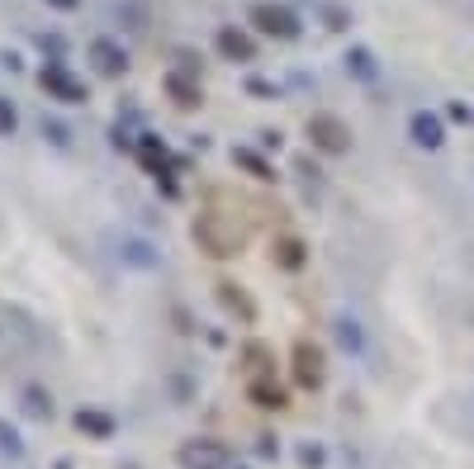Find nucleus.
<instances>
[{
  "instance_id": "nucleus-1",
  "label": "nucleus",
  "mask_w": 474,
  "mask_h": 469,
  "mask_svg": "<svg viewBox=\"0 0 474 469\" xmlns=\"http://www.w3.org/2000/svg\"><path fill=\"white\" fill-rule=\"evenodd\" d=\"M252 29L261 38H280V43H289V38H299V15L289 5H280V0H257L252 5Z\"/></svg>"
},
{
  "instance_id": "nucleus-2",
  "label": "nucleus",
  "mask_w": 474,
  "mask_h": 469,
  "mask_svg": "<svg viewBox=\"0 0 474 469\" xmlns=\"http://www.w3.org/2000/svg\"><path fill=\"white\" fill-rule=\"evenodd\" d=\"M176 465H180V469H228L233 455H228V446L214 441V436H190V441H180Z\"/></svg>"
},
{
  "instance_id": "nucleus-3",
  "label": "nucleus",
  "mask_w": 474,
  "mask_h": 469,
  "mask_svg": "<svg viewBox=\"0 0 474 469\" xmlns=\"http://www.w3.org/2000/svg\"><path fill=\"white\" fill-rule=\"evenodd\" d=\"M289 375H295L299 389H323L328 379V356L318 341H295V351H289Z\"/></svg>"
},
{
  "instance_id": "nucleus-4",
  "label": "nucleus",
  "mask_w": 474,
  "mask_h": 469,
  "mask_svg": "<svg viewBox=\"0 0 474 469\" xmlns=\"http://www.w3.org/2000/svg\"><path fill=\"white\" fill-rule=\"evenodd\" d=\"M309 143H313V152H323V157H342V152H352V129H346L337 114H313Z\"/></svg>"
},
{
  "instance_id": "nucleus-5",
  "label": "nucleus",
  "mask_w": 474,
  "mask_h": 469,
  "mask_svg": "<svg viewBox=\"0 0 474 469\" xmlns=\"http://www.w3.org/2000/svg\"><path fill=\"white\" fill-rule=\"evenodd\" d=\"M38 86H43L52 100H67V105H81V100H86V86H81V81L67 72L62 62H48L43 72H38Z\"/></svg>"
},
{
  "instance_id": "nucleus-6",
  "label": "nucleus",
  "mask_w": 474,
  "mask_h": 469,
  "mask_svg": "<svg viewBox=\"0 0 474 469\" xmlns=\"http://www.w3.org/2000/svg\"><path fill=\"white\" fill-rule=\"evenodd\" d=\"M408 137H413L423 152H441V147H446V123L431 114V109H417V114L408 119Z\"/></svg>"
},
{
  "instance_id": "nucleus-7",
  "label": "nucleus",
  "mask_w": 474,
  "mask_h": 469,
  "mask_svg": "<svg viewBox=\"0 0 474 469\" xmlns=\"http://www.w3.org/2000/svg\"><path fill=\"white\" fill-rule=\"evenodd\" d=\"M91 66H95V72H105V76H123V72H129V52H123L115 38H95V43H91Z\"/></svg>"
},
{
  "instance_id": "nucleus-8",
  "label": "nucleus",
  "mask_w": 474,
  "mask_h": 469,
  "mask_svg": "<svg viewBox=\"0 0 474 469\" xmlns=\"http://www.w3.org/2000/svg\"><path fill=\"white\" fill-rule=\"evenodd\" d=\"M218 52H223L228 62H252V58H257V38L247 34V29L223 24V29H218Z\"/></svg>"
},
{
  "instance_id": "nucleus-9",
  "label": "nucleus",
  "mask_w": 474,
  "mask_h": 469,
  "mask_svg": "<svg viewBox=\"0 0 474 469\" xmlns=\"http://www.w3.org/2000/svg\"><path fill=\"white\" fill-rule=\"evenodd\" d=\"M119 256H123V266H133V270H157L162 266V252L147 238H119Z\"/></svg>"
},
{
  "instance_id": "nucleus-10",
  "label": "nucleus",
  "mask_w": 474,
  "mask_h": 469,
  "mask_svg": "<svg viewBox=\"0 0 474 469\" xmlns=\"http://www.w3.org/2000/svg\"><path fill=\"white\" fill-rule=\"evenodd\" d=\"M271 261L280 270H304V261H309V246H304L299 238H289V232H280V238L271 242Z\"/></svg>"
},
{
  "instance_id": "nucleus-11",
  "label": "nucleus",
  "mask_w": 474,
  "mask_h": 469,
  "mask_svg": "<svg viewBox=\"0 0 474 469\" xmlns=\"http://www.w3.org/2000/svg\"><path fill=\"white\" fill-rule=\"evenodd\" d=\"M72 422H76L81 436H95V441L115 436V418H109V412H100V408H76Z\"/></svg>"
},
{
  "instance_id": "nucleus-12",
  "label": "nucleus",
  "mask_w": 474,
  "mask_h": 469,
  "mask_svg": "<svg viewBox=\"0 0 474 469\" xmlns=\"http://www.w3.org/2000/svg\"><path fill=\"white\" fill-rule=\"evenodd\" d=\"M332 332H337L342 351H352V356L366 351V332H360V323L352 318V313H337V318H332Z\"/></svg>"
},
{
  "instance_id": "nucleus-13",
  "label": "nucleus",
  "mask_w": 474,
  "mask_h": 469,
  "mask_svg": "<svg viewBox=\"0 0 474 469\" xmlns=\"http://www.w3.org/2000/svg\"><path fill=\"white\" fill-rule=\"evenodd\" d=\"M218 299H228V309H233L242 323H257V303H252L247 289H237L233 280H218Z\"/></svg>"
},
{
  "instance_id": "nucleus-14",
  "label": "nucleus",
  "mask_w": 474,
  "mask_h": 469,
  "mask_svg": "<svg viewBox=\"0 0 474 469\" xmlns=\"http://www.w3.org/2000/svg\"><path fill=\"white\" fill-rule=\"evenodd\" d=\"M138 157H143V167H147V171H157L162 181L171 176V157H166V147L157 143V137H143V143H138Z\"/></svg>"
},
{
  "instance_id": "nucleus-15",
  "label": "nucleus",
  "mask_w": 474,
  "mask_h": 469,
  "mask_svg": "<svg viewBox=\"0 0 474 469\" xmlns=\"http://www.w3.org/2000/svg\"><path fill=\"white\" fill-rule=\"evenodd\" d=\"M20 403L29 408V412H34L38 422H48V418H52V398H48V389H43V384H24Z\"/></svg>"
},
{
  "instance_id": "nucleus-16",
  "label": "nucleus",
  "mask_w": 474,
  "mask_h": 469,
  "mask_svg": "<svg viewBox=\"0 0 474 469\" xmlns=\"http://www.w3.org/2000/svg\"><path fill=\"white\" fill-rule=\"evenodd\" d=\"M346 72H352L356 81H375V76H380V62H375L366 48H352V52H346Z\"/></svg>"
},
{
  "instance_id": "nucleus-17",
  "label": "nucleus",
  "mask_w": 474,
  "mask_h": 469,
  "mask_svg": "<svg viewBox=\"0 0 474 469\" xmlns=\"http://www.w3.org/2000/svg\"><path fill=\"white\" fill-rule=\"evenodd\" d=\"M0 460H24V436L0 418Z\"/></svg>"
},
{
  "instance_id": "nucleus-18",
  "label": "nucleus",
  "mask_w": 474,
  "mask_h": 469,
  "mask_svg": "<svg viewBox=\"0 0 474 469\" xmlns=\"http://www.w3.org/2000/svg\"><path fill=\"white\" fill-rule=\"evenodd\" d=\"M247 398H252V403H266V408H280V389L271 384V375L247 384Z\"/></svg>"
},
{
  "instance_id": "nucleus-19",
  "label": "nucleus",
  "mask_w": 474,
  "mask_h": 469,
  "mask_svg": "<svg viewBox=\"0 0 474 469\" xmlns=\"http://www.w3.org/2000/svg\"><path fill=\"white\" fill-rule=\"evenodd\" d=\"M233 161H237V167H242V171L261 176V181H271V167H266V161H261V157H252V147H233Z\"/></svg>"
},
{
  "instance_id": "nucleus-20",
  "label": "nucleus",
  "mask_w": 474,
  "mask_h": 469,
  "mask_svg": "<svg viewBox=\"0 0 474 469\" xmlns=\"http://www.w3.org/2000/svg\"><path fill=\"white\" fill-rule=\"evenodd\" d=\"M166 95L180 100V105H200V90H194V81H186V76H171V81H166Z\"/></svg>"
},
{
  "instance_id": "nucleus-21",
  "label": "nucleus",
  "mask_w": 474,
  "mask_h": 469,
  "mask_svg": "<svg viewBox=\"0 0 474 469\" xmlns=\"http://www.w3.org/2000/svg\"><path fill=\"white\" fill-rule=\"evenodd\" d=\"M242 361H247V370H252L257 379H266V375H271V356H266V347H257V341H252V347H247V356H242Z\"/></svg>"
},
{
  "instance_id": "nucleus-22",
  "label": "nucleus",
  "mask_w": 474,
  "mask_h": 469,
  "mask_svg": "<svg viewBox=\"0 0 474 469\" xmlns=\"http://www.w3.org/2000/svg\"><path fill=\"white\" fill-rule=\"evenodd\" d=\"M295 455H299V465H304V469H323V465H328V450L318 446V441H304Z\"/></svg>"
},
{
  "instance_id": "nucleus-23",
  "label": "nucleus",
  "mask_w": 474,
  "mask_h": 469,
  "mask_svg": "<svg viewBox=\"0 0 474 469\" xmlns=\"http://www.w3.org/2000/svg\"><path fill=\"white\" fill-rule=\"evenodd\" d=\"M43 133H48V143H52V147H62V152L72 147V129H62L58 119H43Z\"/></svg>"
},
{
  "instance_id": "nucleus-24",
  "label": "nucleus",
  "mask_w": 474,
  "mask_h": 469,
  "mask_svg": "<svg viewBox=\"0 0 474 469\" xmlns=\"http://www.w3.org/2000/svg\"><path fill=\"white\" fill-rule=\"evenodd\" d=\"M20 129V114H15V105L5 100V95H0V137H10Z\"/></svg>"
},
{
  "instance_id": "nucleus-25",
  "label": "nucleus",
  "mask_w": 474,
  "mask_h": 469,
  "mask_svg": "<svg viewBox=\"0 0 474 469\" xmlns=\"http://www.w3.org/2000/svg\"><path fill=\"white\" fill-rule=\"evenodd\" d=\"M119 15L129 20V24H138V29H143V24H147V10H138L133 0H119Z\"/></svg>"
},
{
  "instance_id": "nucleus-26",
  "label": "nucleus",
  "mask_w": 474,
  "mask_h": 469,
  "mask_svg": "<svg viewBox=\"0 0 474 469\" xmlns=\"http://www.w3.org/2000/svg\"><path fill=\"white\" fill-rule=\"evenodd\" d=\"M38 48H43V52H48V58H52V62H58V58H62V52H67V43H62V38H58V34H43V38H38Z\"/></svg>"
},
{
  "instance_id": "nucleus-27",
  "label": "nucleus",
  "mask_w": 474,
  "mask_h": 469,
  "mask_svg": "<svg viewBox=\"0 0 474 469\" xmlns=\"http://www.w3.org/2000/svg\"><path fill=\"white\" fill-rule=\"evenodd\" d=\"M323 24H328V29H346V15H342V10H323Z\"/></svg>"
},
{
  "instance_id": "nucleus-28",
  "label": "nucleus",
  "mask_w": 474,
  "mask_h": 469,
  "mask_svg": "<svg viewBox=\"0 0 474 469\" xmlns=\"http://www.w3.org/2000/svg\"><path fill=\"white\" fill-rule=\"evenodd\" d=\"M171 394H176V398H180V403H186V398H194V384H190V379H186V375H180V379H176V384H171Z\"/></svg>"
},
{
  "instance_id": "nucleus-29",
  "label": "nucleus",
  "mask_w": 474,
  "mask_h": 469,
  "mask_svg": "<svg viewBox=\"0 0 474 469\" xmlns=\"http://www.w3.org/2000/svg\"><path fill=\"white\" fill-rule=\"evenodd\" d=\"M247 95H275V86H266V81L252 76V81H247Z\"/></svg>"
},
{
  "instance_id": "nucleus-30",
  "label": "nucleus",
  "mask_w": 474,
  "mask_h": 469,
  "mask_svg": "<svg viewBox=\"0 0 474 469\" xmlns=\"http://www.w3.org/2000/svg\"><path fill=\"white\" fill-rule=\"evenodd\" d=\"M48 5H52V10H76L81 0H48Z\"/></svg>"
}]
</instances>
